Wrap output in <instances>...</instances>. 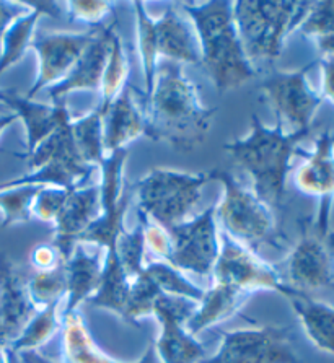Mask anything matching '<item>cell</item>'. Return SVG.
I'll list each match as a JSON object with an SVG mask.
<instances>
[{
	"label": "cell",
	"mask_w": 334,
	"mask_h": 363,
	"mask_svg": "<svg viewBox=\"0 0 334 363\" xmlns=\"http://www.w3.org/2000/svg\"><path fill=\"white\" fill-rule=\"evenodd\" d=\"M216 108H207L199 88L179 64H158L155 84L145 95V137L178 152H191L206 140Z\"/></svg>",
	"instance_id": "6da1fadb"
},
{
	"label": "cell",
	"mask_w": 334,
	"mask_h": 363,
	"mask_svg": "<svg viewBox=\"0 0 334 363\" xmlns=\"http://www.w3.org/2000/svg\"><path fill=\"white\" fill-rule=\"evenodd\" d=\"M193 21L201 44V65L218 93L237 90L258 72L246 57L233 18V2H178Z\"/></svg>",
	"instance_id": "7a4b0ae2"
},
{
	"label": "cell",
	"mask_w": 334,
	"mask_h": 363,
	"mask_svg": "<svg viewBox=\"0 0 334 363\" xmlns=\"http://www.w3.org/2000/svg\"><path fill=\"white\" fill-rule=\"evenodd\" d=\"M310 130L287 132L281 123L265 125L261 119L251 116V129L245 137L223 145L230 158L251 179V189L269 206H281L286 196L287 174L299 144Z\"/></svg>",
	"instance_id": "3957f363"
},
{
	"label": "cell",
	"mask_w": 334,
	"mask_h": 363,
	"mask_svg": "<svg viewBox=\"0 0 334 363\" xmlns=\"http://www.w3.org/2000/svg\"><path fill=\"white\" fill-rule=\"evenodd\" d=\"M311 4L274 0L233 2L235 26L250 62H272L281 56L287 36L299 28Z\"/></svg>",
	"instance_id": "277c9868"
},
{
	"label": "cell",
	"mask_w": 334,
	"mask_h": 363,
	"mask_svg": "<svg viewBox=\"0 0 334 363\" xmlns=\"http://www.w3.org/2000/svg\"><path fill=\"white\" fill-rule=\"evenodd\" d=\"M212 179V172L188 173L153 168L137 179L133 188L137 212L163 228H172L191 218V212L201 201L202 188Z\"/></svg>",
	"instance_id": "5b68a950"
},
{
	"label": "cell",
	"mask_w": 334,
	"mask_h": 363,
	"mask_svg": "<svg viewBox=\"0 0 334 363\" xmlns=\"http://www.w3.org/2000/svg\"><path fill=\"white\" fill-rule=\"evenodd\" d=\"M212 178L221 181L223 188L222 199L216 203V218L222 232L255 252L262 245L277 247V225L269 203L232 173L213 169Z\"/></svg>",
	"instance_id": "8992f818"
},
{
	"label": "cell",
	"mask_w": 334,
	"mask_h": 363,
	"mask_svg": "<svg viewBox=\"0 0 334 363\" xmlns=\"http://www.w3.org/2000/svg\"><path fill=\"white\" fill-rule=\"evenodd\" d=\"M212 282L227 284L255 295L256 291H277L290 296L295 291L289 287L279 269L261 257L258 252L230 238L221 230V251L212 271Z\"/></svg>",
	"instance_id": "52a82bcc"
},
{
	"label": "cell",
	"mask_w": 334,
	"mask_h": 363,
	"mask_svg": "<svg viewBox=\"0 0 334 363\" xmlns=\"http://www.w3.org/2000/svg\"><path fill=\"white\" fill-rule=\"evenodd\" d=\"M315 62L299 70H274L261 82L260 91L289 132L311 130V121L321 106L323 98L308 84L306 74Z\"/></svg>",
	"instance_id": "ba28073f"
},
{
	"label": "cell",
	"mask_w": 334,
	"mask_h": 363,
	"mask_svg": "<svg viewBox=\"0 0 334 363\" xmlns=\"http://www.w3.org/2000/svg\"><path fill=\"white\" fill-rule=\"evenodd\" d=\"M172 255L168 264L182 272L212 279V271L221 251V228L216 218V203L199 216L168 228Z\"/></svg>",
	"instance_id": "9c48e42d"
},
{
	"label": "cell",
	"mask_w": 334,
	"mask_h": 363,
	"mask_svg": "<svg viewBox=\"0 0 334 363\" xmlns=\"http://www.w3.org/2000/svg\"><path fill=\"white\" fill-rule=\"evenodd\" d=\"M202 363H302L295 354L290 329L261 326L222 333V342Z\"/></svg>",
	"instance_id": "30bf717a"
},
{
	"label": "cell",
	"mask_w": 334,
	"mask_h": 363,
	"mask_svg": "<svg viewBox=\"0 0 334 363\" xmlns=\"http://www.w3.org/2000/svg\"><path fill=\"white\" fill-rule=\"evenodd\" d=\"M128 160V148L108 153L100 164V197L101 212L96 222L82 236V243H91L108 250L116 245L126 227L124 218L128 212L130 196L124 192V164ZM79 241V243H80Z\"/></svg>",
	"instance_id": "8fae6325"
},
{
	"label": "cell",
	"mask_w": 334,
	"mask_h": 363,
	"mask_svg": "<svg viewBox=\"0 0 334 363\" xmlns=\"http://www.w3.org/2000/svg\"><path fill=\"white\" fill-rule=\"evenodd\" d=\"M196 308V301L182 296L167 294L158 296L153 306V318L160 323V334L153 342V349L162 363H199L204 360L206 347L184 326Z\"/></svg>",
	"instance_id": "7c38bea8"
},
{
	"label": "cell",
	"mask_w": 334,
	"mask_h": 363,
	"mask_svg": "<svg viewBox=\"0 0 334 363\" xmlns=\"http://www.w3.org/2000/svg\"><path fill=\"white\" fill-rule=\"evenodd\" d=\"M96 31H51L36 35L31 49L38 56V74L25 96L28 100H35L43 88L64 80L89 48Z\"/></svg>",
	"instance_id": "4fadbf2b"
},
{
	"label": "cell",
	"mask_w": 334,
	"mask_h": 363,
	"mask_svg": "<svg viewBox=\"0 0 334 363\" xmlns=\"http://www.w3.org/2000/svg\"><path fill=\"white\" fill-rule=\"evenodd\" d=\"M305 163L295 172L294 183L302 194L318 201L313 230L323 238H328L330 212L334 201V137L330 132H321L315 140L313 152L305 155Z\"/></svg>",
	"instance_id": "5bb4252c"
},
{
	"label": "cell",
	"mask_w": 334,
	"mask_h": 363,
	"mask_svg": "<svg viewBox=\"0 0 334 363\" xmlns=\"http://www.w3.org/2000/svg\"><path fill=\"white\" fill-rule=\"evenodd\" d=\"M286 284L294 290L308 291L334 287V271L326 238L315 230H304L299 243L286 259Z\"/></svg>",
	"instance_id": "9a60e30c"
},
{
	"label": "cell",
	"mask_w": 334,
	"mask_h": 363,
	"mask_svg": "<svg viewBox=\"0 0 334 363\" xmlns=\"http://www.w3.org/2000/svg\"><path fill=\"white\" fill-rule=\"evenodd\" d=\"M36 311L18 267L0 252V349H9L20 337Z\"/></svg>",
	"instance_id": "2e32d148"
},
{
	"label": "cell",
	"mask_w": 334,
	"mask_h": 363,
	"mask_svg": "<svg viewBox=\"0 0 334 363\" xmlns=\"http://www.w3.org/2000/svg\"><path fill=\"white\" fill-rule=\"evenodd\" d=\"M101 212V197L98 183L82 186L69 191L62 211L54 222L52 245L61 251L64 259H67L74 246L79 243Z\"/></svg>",
	"instance_id": "e0dca14e"
},
{
	"label": "cell",
	"mask_w": 334,
	"mask_h": 363,
	"mask_svg": "<svg viewBox=\"0 0 334 363\" xmlns=\"http://www.w3.org/2000/svg\"><path fill=\"white\" fill-rule=\"evenodd\" d=\"M114 33H116L114 23L101 26L96 31L93 41L82 54V57L77 60L69 75L59 84L49 86L48 96L51 98L52 103L64 101V98L74 91H100Z\"/></svg>",
	"instance_id": "ac0fdd59"
},
{
	"label": "cell",
	"mask_w": 334,
	"mask_h": 363,
	"mask_svg": "<svg viewBox=\"0 0 334 363\" xmlns=\"http://www.w3.org/2000/svg\"><path fill=\"white\" fill-rule=\"evenodd\" d=\"M157 48L160 59L174 64L201 65L198 33L178 2L167 4L160 16H155Z\"/></svg>",
	"instance_id": "d6986e66"
},
{
	"label": "cell",
	"mask_w": 334,
	"mask_h": 363,
	"mask_svg": "<svg viewBox=\"0 0 334 363\" xmlns=\"http://www.w3.org/2000/svg\"><path fill=\"white\" fill-rule=\"evenodd\" d=\"M0 103H4L10 111L15 113L16 118L23 124L26 134V153L35 150L59 125L72 118L65 101L49 104L28 100L25 95L21 96L9 88H0Z\"/></svg>",
	"instance_id": "ffe728a7"
},
{
	"label": "cell",
	"mask_w": 334,
	"mask_h": 363,
	"mask_svg": "<svg viewBox=\"0 0 334 363\" xmlns=\"http://www.w3.org/2000/svg\"><path fill=\"white\" fill-rule=\"evenodd\" d=\"M106 250L91 243H77L65 259V305L64 313L79 310L84 301H89L100 287Z\"/></svg>",
	"instance_id": "44dd1931"
},
{
	"label": "cell",
	"mask_w": 334,
	"mask_h": 363,
	"mask_svg": "<svg viewBox=\"0 0 334 363\" xmlns=\"http://www.w3.org/2000/svg\"><path fill=\"white\" fill-rule=\"evenodd\" d=\"M142 135H145L144 108L137 100L134 88L126 85L103 113V140L106 155L128 148Z\"/></svg>",
	"instance_id": "7402d4cb"
},
{
	"label": "cell",
	"mask_w": 334,
	"mask_h": 363,
	"mask_svg": "<svg viewBox=\"0 0 334 363\" xmlns=\"http://www.w3.org/2000/svg\"><path fill=\"white\" fill-rule=\"evenodd\" d=\"M251 294L242 289L232 287L227 284L212 282L204 291V296L198 303L193 316L186 321V329L193 335L206 331L218 323H223L242 310L246 301L251 298Z\"/></svg>",
	"instance_id": "603a6c76"
},
{
	"label": "cell",
	"mask_w": 334,
	"mask_h": 363,
	"mask_svg": "<svg viewBox=\"0 0 334 363\" xmlns=\"http://www.w3.org/2000/svg\"><path fill=\"white\" fill-rule=\"evenodd\" d=\"M28 5L31 7L30 12L15 20L5 33L0 49V75L18 64L31 49L36 26L43 16L49 15L57 18L62 15V4L59 2H28Z\"/></svg>",
	"instance_id": "cb8c5ba5"
},
{
	"label": "cell",
	"mask_w": 334,
	"mask_h": 363,
	"mask_svg": "<svg viewBox=\"0 0 334 363\" xmlns=\"http://www.w3.org/2000/svg\"><path fill=\"white\" fill-rule=\"evenodd\" d=\"M306 337L316 349L334 357V306L310 298L302 291L287 296Z\"/></svg>",
	"instance_id": "d4e9b609"
},
{
	"label": "cell",
	"mask_w": 334,
	"mask_h": 363,
	"mask_svg": "<svg viewBox=\"0 0 334 363\" xmlns=\"http://www.w3.org/2000/svg\"><path fill=\"white\" fill-rule=\"evenodd\" d=\"M61 363H126L98 347L79 310L64 313L61 326Z\"/></svg>",
	"instance_id": "484cf974"
},
{
	"label": "cell",
	"mask_w": 334,
	"mask_h": 363,
	"mask_svg": "<svg viewBox=\"0 0 334 363\" xmlns=\"http://www.w3.org/2000/svg\"><path fill=\"white\" fill-rule=\"evenodd\" d=\"M130 282L133 280L126 274L123 264L119 261L116 245L109 246L106 250L100 287L89 300V303L98 308H105V310L116 313L118 316L124 318Z\"/></svg>",
	"instance_id": "4316f807"
},
{
	"label": "cell",
	"mask_w": 334,
	"mask_h": 363,
	"mask_svg": "<svg viewBox=\"0 0 334 363\" xmlns=\"http://www.w3.org/2000/svg\"><path fill=\"white\" fill-rule=\"evenodd\" d=\"M70 134L82 160L90 167H100L105 160V140H103V113L100 106L70 119Z\"/></svg>",
	"instance_id": "83f0119b"
},
{
	"label": "cell",
	"mask_w": 334,
	"mask_h": 363,
	"mask_svg": "<svg viewBox=\"0 0 334 363\" xmlns=\"http://www.w3.org/2000/svg\"><path fill=\"white\" fill-rule=\"evenodd\" d=\"M135 16V38L137 51L142 64L145 82V95H149L155 84L157 69H158V48H157V33H155V16H152L147 10L144 2H134Z\"/></svg>",
	"instance_id": "f1b7e54d"
},
{
	"label": "cell",
	"mask_w": 334,
	"mask_h": 363,
	"mask_svg": "<svg viewBox=\"0 0 334 363\" xmlns=\"http://www.w3.org/2000/svg\"><path fill=\"white\" fill-rule=\"evenodd\" d=\"M61 303L62 301H56V303H51L38 310L30 323L25 326L20 337L9 349L18 354V352L25 350H38L43 345H46L54 335L61 331L62 323L59 320Z\"/></svg>",
	"instance_id": "f546056e"
},
{
	"label": "cell",
	"mask_w": 334,
	"mask_h": 363,
	"mask_svg": "<svg viewBox=\"0 0 334 363\" xmlns=\"http://www.w3.org/2000/svg\"><path fill=\"white\" fill-rule=\"evenodd\" d=\"M128 74H129V59H128V54H126L123 38L116 31L113 35L111 48H109L108 60L105 65V72H103V80H101V88H100L101 101L98 104L101 109V113H105V109L111 104L114 98L124 90L126 82H128Z\"/></svg>",
	"instance_id": "4dcf8cb0"
},
{
	"label": "cell",
	"mask_w": 334,
	"mask_h": 363,
	"mask_svg": "<svg viewBox=\"0 0 334 363\" xmlns=\"http://www.w3.org/2000/svg\"><path fill=\"white\" fill-rule=\"evenodd\" d=\"M144 271L158 285V289L163 294L182 296V298L193 300L196 303H199L202 296H204V289H201L199 285L191 282L182 271H178L177 267H173L172 264L165 261L155 259L152 262H147Z\"/></svg>",
	"instance_id": "1f68e13d"
},
{
	"label": "cell",
	"mask_w": 334,
	"mask_h": 363,
	"mask_svg": "<svg viewBox=\"0 0 334 363\" xmlns=\"http://www.w3.org/2000/svg\"><path fill=\"white\" fill-rule=\"evenodd\" d=\"M64 264L52 271H35L26 280V290H28L30 300L36 306V310L65 298L67 280H65Z\"/></svg>",
	"instance_id": "d6a6232c"
},
{
	"label": "cell",
	"mask_w": 334,
	"mask_h": 363,
	"mask_svg": "<svg viewBox=\"0 0 334 363\" xmlns=\"http://www.w3.org/2000/svg\"><path fill=\"white\" fill-rule=\"evenodd\" d=\"M41 186H16L0 189V228H10L15 225L31 222V202Z\"/></svg>",
	"instance_id": "836d02e7"
},
{
	"label": "cell",
	"mask_w": 334,
	"mask_h": 363,
	"mask_svg": "<svg viewBox=\"0 0 334 363\" xmlns=\"http://www.w3.org/2000/svg\"><path fill=\"white\" fill-rule=\"evenodd\" d=\"M163 291L158 289V285L147 276L145 271L137 276L130 282L128 303L124 310V321L135 323L142 318L153 316V306Z\"/></svg>",
	"instance_id": "e575fe53"
},
{
	"label": "cell",
	"mask_w": 334,
	"mask_h": 363,
	"mask_svg": "<svg viewBox=\"0 0 334 363\" xmlns=\"http://www.w3.org/2000/svg\"><path fill=\"white\" fill-rule=\"evenodd\" d=\"M116 251L121 261L124 271L130 280H134L137 276H140L144 272L145 262V241H144V230L142 225L137 222L135 228L128 230L119 235L116 241Z\"/></svg>",
	"instance_id": "d590c367"
},
{
	"label": "cell",
	"mask_w": 334,
	"mask_h": 363,
	"mask_svg": "<svg viewBox=\"0 0 334 363\" xmlns=\"http://www.w3.org/2000/svg\"><path fill=\"white\" fill-rule=\"evenodd\" d=\"M297 30L300 35L313 41L334 35V0L311 4L308 13Z\"/></svg>",
	"instance_id": "8d00e7d4"
},
{
	"label": "cell",
	"mask_w": 334,
	"mask_h": 363,
	"mask_svg": "<svg viewBox=\"0 0 334 363\" xmlns=\"http://www.w3.org/2000/svg\"><path fill=\"white\" fill-rule=\"evenodd\" d=\"M65 15L70 21L85 25H101L113 12V2L106 0H72L64 2Z\"/></svg>",
	"instance_id": "74e56055"
},
{
	"label": "cell",
	"mask_w": 334,
	"mask_h": 363,
	"mask_svg": "<svg viewBox=\"0 0 334 363\" xmlns=\"http://www.w3.org/2000/svg\"><path fill=\"white\" fill-rule=\"evenodd\" d=\"M69 196V189L52 188L45 186L36 192L35 199L31 202V216L33 218L41 220L46 223H54L59 213L62 211V206Z\"/></svg>",
	"instance_id": "f35d334b"
},
{
	"label": "cell",
	"mask_w": 334,
	"mask_h": 363,
	"mask_svg": "<svg viewBox=\"0 0 334 363\" xmlns=\"http://www.w3.org/2000/svg\"><path fill=\"white\" fill-rule=\"evenodd\" d=\"M137 218H139L137 222L142 225V230H144L145 251L152 252V256H155L157 261L167 262L169 259V255H172V238H169L168 230L140 212H137Z\"/></svg>",
	"instance_id": "ab89813d"
},
{
	"label": "cell",
	"mask_w": 334,
	"mask_h": 363,
	"mask_svg": "<svg viewBox=\"0 0 334 363\" xmlns=\"http://www.w3.org/2000/svg\"><path fill=\"white\" fill-rule=\"evenodd\" d=\"M30 262L35 271H52L65 262L61 251L52 243L35 246L30 252Z\"/></svg>",
	"instance_id": "60d3db41"
},
{
	"label": "cell",
	"mask_w": 334,
	"mask_h": 363,
	"mask_svg": "<svg viewBox=\"0 0 334 363\" xmlns=\"http://www.w3.org/2000/svg\"><path fill=\"white\" fill-rule=\"evenodd\" d=\"M31 7L28 2H10V0H0V49H2V40L10 25L20 16L28 13Z\"/></svg>",
	"instance_id": "b9f144b4"
},
{
	"label": "cell",
	"mask_w": 334,
	"mask_h": 363,
	"mask_svg": "<svg viewBox=\"0 0 334 363\" xmlns=\"http://www.w3.org/2000/svg\"><path fill=\"white\" fill-rule=\"evenodd\" d=\"M321 65V98L334 104V56L320 57Z\"/></svg>",
	"instance_id": "7bdbcfd3"
},
{
	"label": "cell",
	"mask_w": 334,
	"mask_h": 363,
	"mask_svg": "<svg viewBox=\"0 0 334 363\" xmlns=\"http://www.w3.org/2000/svg\"><path fill=\"white\" fill-rule=\"evenodd\" d=\"M18 357L23 363H56L52 360L46 359L45 355L40 354L38 350H25V352H18Z\"/></svg>",
	"instance_id": "ee69618b"
},
{
	"label": "cell",
	"mask_w": 334,
	"mask_h": 363,
	"mask_svg": "<svg viewBox=\"0 0 334 363\" xmlns=\"http://www.w3.org/2000/svg\"><path fill=\"white\" fill-rule=\"evenodd\" d=\"M16 121H18V118H16L15 113H5V114H0V137H2V134L5 130H7L10 125L15 124Z\"/></svg>",
	"instance_id": "f6af8a7d"
},
{
	"label": "cell",
	"mask_w": 334,
	"mask_h": 363,
	"mask_svg": "<svg viewBox=\"0 0 334 363\" xmlns=\"http://www.w3.org/2000/svg\"><path fill=\"white\" fill-rule=\"evenodd\" d=\"M135 363H162V362H160V359H158L155 349H153V344H150L149 347L145 349L144 355L140 357V360L135 362Z\"/></svg>",
	"instance_id": "bcb514c9"
},
{
	"label": "cell",
	"mask_w": 334,
	"mask_h": 363,
	"mask_svg": "<svg viewBox=\"0 0 334 363\" xmlns=\"http://www.w3.org/2000/svg\"><path fill=\"white\" fill-rule=\"evenodd\" d=\"M5 357H7V363H23L18 357V354L10 349H5Z\"/></svg>",
	"instance_id": "7dc6e473"
},
{
	"label": "cell",
	"mask_w": 334,
	"mask_h": 363,
	"mask_svg": "<svg viewBox=\"0 0 334 363\" xmlns=\"http://www.w3.org/2000/svg\"><path fill=\"white\" fill-rule=\"evenodd\" d=\"M0 363H7V357H5V349H0Z\"/></svg>",
	"instance_id": "c3c4849f"
},
{
	"label": "cell",
	"mask_w": 334,
	"mask_h": 363,
	"mask_svg": "<svg viewBox=\"0 0 334 363\" xmlns=\"http://www.w3.org/2000/svg\"><path fill=\"white\" fill-rule=\"evenodd\" d=\"M5 113H10V109L5 106L4 103H0V114H5Z\"/></svg>",
	"instance_id": "681fc988"
},
{
	"label": "cell",
	"mask_w": 334,
	"mask_h": 363,
	"mask_svg": "<svg viewBox=\"0 0 334 363\" xmlns=\"http://www.w3.org/2000/svg\"><path fill=\"white\" fill-rule=\"evenodd\" d=\"M330 243H331L330 246H331L333 250H334V235H333V236H330Z\"/></svg>",
	"instance_id": "f907efd6"
}]
</instances>
